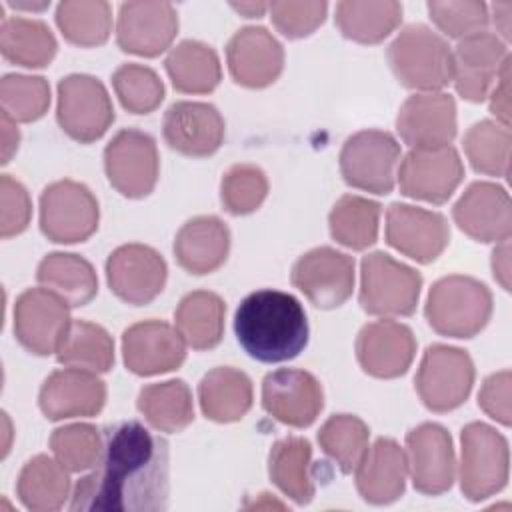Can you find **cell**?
Wrapping results in <instances>:
<instances>
[{
    "mask_svg": "<svg viewBox=\"0 0 512 512\" xmlns=\"http://www.w3.org/2000/svg\"><path fill=\"white\" fill-rule=\"evenodd\" d=\"M234 332L244 352L264 364L296 358L308 344V318L298 298L282 290L248 294L234 314Z\"/></svg>",
    "mask_w": 512,
    "mask_h": 512,
    "instance_id": "cell-2",
    "label": "cell"
},
{
    "mask_svg": "<svg viewBox=\"0 0 512 512\" xmlns=\"http://www.w3.org/2000/svg\"><path fill=\"white\" fill-rule=\"evenodd\" d=\"M16 492L20 502L32 512L58 510L70 496L68 470L58 460L38 454L20 470Z\"/></svg>",
    "mask_w": 512,
    "mask_h": 512,
    "instance_id": "cell-34",
    "label": "cell"
},
{
    "mask_svg": "<svg viewBox=\"0 0 512 512\" xmlns=\"http://www.w3.org/2000/svg\"><path fill=\"white\" fill-rule=\"evenodd\" d=\"M510 384H512L510 370H500L488 376L478 392V406L502 426H510L512 422Z\"/></svg>",
    "mask_w": 512,
    "mask_h": 512,
    "instance_id": "cell-51",
    "label": "cell"
},
{
    "mask_svg": "<svg viewBox=\"0 0 512 512\" xmlns=\"http://www.w3.org/2000/svg\"><path fill=\"white\" fill-rule=\"evenodd\" d=\"M56 358L68 368L88 372H108L114 366V340L98 324L86 320L70 322Z\"/></svg>",
    "mask_w": 512,
    "mask_h": 512,
    "instance_id": "cell-39",
    "label": "cell"
},
{
    "mask_svg": "<svg viewBox=\"0 0 512 512\" xmlns=\"http://www.w3.org/2000/svg\"><path fill=\"white\" fill-rule=\"evenodd\" d=\"M464 178L460 154L450 144L412 148L398 170L400 192L414 200L444 204Z\"/></svg>",
    "mask_w": 512,
    "mask_h": 512,
    "instance_id": "cell-12",
    "label": "cell"
},
{
    "mask_svg": "<svg viewBox=\"0 0 512 512\" xmlns=\"http://www.w3.org/2000/svg\"><path fill=\"white\" fill-rule=\"evenodd\" d=\"M104 170L112 188L126 198L148 196L158 182V148L150 134L124 128L104 148Z\"/></svg>",
    "mask_w": 512,
    "mask_h": 512,
    "instance_id": "cell-11",
    "label": "cell"
},
{
    "mask_svg": "<svg viewBox=\"0 0 512 512\" xmlns=\"http://www.w3.org/2000/svg\"><path fill=\"white\" fill-rule=\"evenodd\" d=\"M230 230L216 216L188 220L174 238V256L190 274H210L226 262Z\"/></svg>",
    "mask_w": 512,
    "mask_h": 512,
    "instance_id": "cell-29",
    "label": "cell"
},
{
    "mask_svg": "<svg viewBox=\"0 0 512 512\" xmlns=\"http://www.w3.org/2000/svg\"><path fill=\"white\" fill-rule=\"evenodd\" d=\"M224 300L210 290H194L186 294L176 312L174 322L182 340L194 350H210L220 344L224 334Z\"/></svg>",
    "mask_w": 512,
    "mask_h": 512,
    "instance_id": "cell-31",
    "label": "cell"
},
{
    "mask_svg": "<svg viewBox=\"0 0 512 512\" xmlns=\"http://www.w3.org/2000/svg\"><path fill=\"white\" fill-rule=\"evenodd\" d=\"M2 56L24 68H44L56 56L58 44L50 28L40 20L6 18L0 28Z\"/></svg>",
    "mask_w": 512,
    "mask_h": 512,
    "instance_id": "cell-38",
    "label": "cell"
},
{
    "mask_svg": "<svg viewBox=\"0 0 512 512\" xmlns=\"http://www.w3.org/2000/svg\"><path fill=\"white\" fill-rule=\"evenodd\" d=\"M178 32V14L170 2H124L118 10L116 42L136 56H158Z\"/></svg>",
    "mask_w": 512,
    "mask_h": 512,
    "instance_id": "cell-19",
    "label": "cell"
},
{
    "mask_svg": "<svg viewBox=\"0 0 512 512\" xmlns=\"http://www.w3.org/2000/svg\"><path fill=\"white\" fill-rule=\"evenodd\" d=\"M386 242L404 256L430 264L450 242V226L438 212L394 202L386 212Z\"/></svg>",
    "mask_w": 512,
    "mask_h": 512,
    "instance_id": "cell-18",
    "label": "cell"
},
{
    "mask_svg": "<svg viewBox=\"0 0 512 512\" xmlns=\"http://www.w3.org/2000/svg\"><path fill=\"white\" fill-rule=\"evenodd\" d=\"M272 24L286 38L310 36L326 18V2H272L268 4Z\"/></svg>",
    "mask_w": 512,
    "mask_h": 512,
    "instance_id": "cell-49",
    "label": "cell"
},
{
    "mask_svg": "<svg viewBox=\"0 0 512 512\" xmlns=\"http://www.w3.org/2000/svg\"><path fill=\"white\" fill-rule=\"evenodd\" d=\"M268 194V180L254 164H234L222 178L220 198L234 216H244L260 208Z\"/></svg>",
    "mask_w": 512,
    "mask_h": 512,
    "instance_id": "cell-47",
    "label": "cell"
},
{
    "mask_svg": "<svg viewBox=\"0 0 512 512\" xmlns=\"http://www.w3.org/2000/svg\"><path fill=\"white\" fill-rule=\"evenodd\" d=\"M336 26L344 38L360 44H378L390 36L402 20V6L394 0L336 4Z\"/></svg>",
    "mask_w": 512,
    "mask_h": 512,
    "instance_id": "cell-37",
    "label": "cell"
},
{
    "mask_svg": "<svg viewBox=\"0 0 512 512\" xmlns=\"http://www.w3.org/2000/svg\"><path fill=\"white\" fill-rule=\"evenodd\" d=\"M458 228L478 242H504L512 234L508 192L494 182H474L452 208Z\"/></svg>",
    "mask_w": 512,
    "mask_h": 512,
    "instance_id": "cell-21",
    "label": "cell"
},
{
    "mask_svg": "<svg viewBox=\"0 0 512 512\" xmlns=\"http://www.w3.org/2000/svg\"><path fill=\"white\" fill-rule=\"evenodd\" d=\"M38 282L68 302L70 308L88 304L98 292V276L92 264L70 252H52L42 258Z\"/></svg>",
    "mask_w": 512,
    "mask_h": 512,
    "instance_id": "cell-32",
    "label": "cell"
},
{
    "mask_svg": "<svg viewBox=\"0 0 512 512\" xmlns=\"http://www.w3.org/2000/svg\"><path fill=\"white\" fill-rule=\"evenodd\" d=\"M430 328L450 338H472L492 316V294L476 278L450 274L432 284L424 308Z\"/></svg>",
    "mask_w": 512,
    "mask_h": 512,
    "instance_id": "cell-3",
    "label": "cell"
},
{
    "mask_svg": "<svg viewBox=\"0 0 512 512\" xmlns=\"http://www.w3.org/2000/svg\"><path fill=\"white\" fill-rule=\"evenodd\" d=\"M492 272H494V278L502 284V288L510 290V248H508V240L500 242V246L492 252Z\"/></svg>",
    "mask_w": 512,
    "mask_h": 512,
    "instance_id": "cell-53",
    "label": "cell"
},
{
    "mask_svg": "<svg viewBox=\"0 0 512 512\" xmlns=\"http://www.w3.org/2000/svg\"><path fill=\"white\" fill-rule=\"evenodd\" d=\"M416 354L412 330L396 320L366 324L356 338V358L362 370L374 378L402 376Z\"/></svg>",
    "mask_w": 512,
    "mask_h": 512,
    "instance_id": "cell-23",
    "label": "cell"
},
{
    "mask_svg": "<svg viewBox=\"0 0 512 512\" xmlns=\"http://www.w3.org/2000/svg\"><path fill=\"white\" fill-rule=\"evenodd\" d=\"M102 442L98 428L92 424H68L56 428L50 436V448L68 472L94 468L102 452Z\"/></svg>",
    "mask_w": 512,
    "mask_h": 512,
    "instance_id": "cell-46",
    "label": "cell"
},
{
    "mask_svg": "<svg viewBox=\"0 0 512 512\" xmlns=\"http://www.w3.org/2000/svg\"><path fill=\"white\" fill-rule=\"evenodd\" d=\"M492 10H494L496 28L508 40L510 38V10H512V4L510 2H498V4L492 6Z\"/></svg>",
    "mask_w": 512,
    "mask_h": 512,
    "instance_id": "cell-55",
    "label": "cell"
},
{
    "mask_svg": "<svg viewBox=\"0 0 512 512\" xmlns=\"http://www.w3.org/2000/svg\"><path fill=\"white\" fill-rule=\"evenodd\" d=\"M0 236L12 238L26 230L32 214V202L26 188L12 176L0 178Z\"/></svg>",
    "mask_w": 512,
    "mask_h": 512,
    "instance_id": "cell-50",
    "label": "cell"
},
{
    "mask_svg": "<svg viewBox=\"0 0 512 512\" xmlns=\"http://www.w3.org/2000/svg\"><path fill=\"white\" fill-rule=\"evenodd\" d=\"M464 152L476 172L506 178L510 168L508 126L494 120H480L472 124L464 136Z\"/></svg>",
    "mask_w": 512,
    "mask_h": 512,
    "instance_id": "cell-42",
    "label": "cell"
},
{
    "mask_svg": "<svg viewBox=\"0 0 512 512\" xmlns=\"http://www.w3.org/2000/svg\"><path fill=\"white\" fill-rule=\"evenodd\" d=\"M406 476V452L396 440L378 438L356 466V488L366 502L382 506L404 494Z\"/></svg>",
    "mask_w": 512,
    "mask_h": 512,
    "instance_id": "cell-28",
    "label": "cell"
},
{
    "mask_svg": "<svg viewBox=\"0 0 512 512\" xmlns=\"http://www.w3.org/2000/svg\"><path fill=\"white\" fill-rule=\"evenodd\" d=\"M2 164H8L10 158L14 156V152L18 150L20 144V132L16 128V122L12 118H8L2 112Z\"/></svg>",
    "mask_w": 512,
    "mask_h": 512,
    "instance_id": "cell-54",
    "label": "cell"
},
{
    "mask_svg": "<svg viewBox=\"0 0 512 512\" xmlns=\"http://www.w3.org/2000/svg\"><path fill=\"white\" fill-rule=\"evenodd\" d=\"M388 62L398 82L410 90L436 92L452 82V50L424 24H410L394 38Z\"/></svg>",
    "mask_w": 512,
    "mask_h": 512,
    "instance_id": "cell-4",
    "label": "cell"
},
{
    "mask_svg": "<svg viewBox=\"0 0 512 512\" xmlns=\"http://www.w3.org/2000/svg\"><path fill=\"white\" fill-rule=\"evenodd\" d=\"M460 490L480 502L500 492L508 482L510 452L506 438L484 422H470L460 434Z\"/></svg>",
    "mask_w": 512,
    "mask_h": 512,
    "instance_id": "cell-5",
    "label": "cell"
},
{
    "mask_svg": "<svg viewBox=\"0 0 512 512\" xmlns=\"http://www.w3.org/2000/svg\"><path fill=\"white\" fill-rule=\"evenodd\" d=\"M432 22L450 38L464 40L478 32H484L488 26V6L476 0H432L426 4Z\"/></svg>",
    "mask_w": 512,
    "mask_h": 512,
    "instance_id": "cell-48",
    "label": "cell"
},
{
    "mask_svg": "<svg viewBox=\"0 0 512 512\" xmlns=\"http://www.w3.org/2000/svg\"><path fill=\"white\" fill-rule=\"evenodd\" d=\"M380 204L356 194L342 196L328 216L332 238L352 250H364L378 238Z\"/></svg>",
    "mask_w": 512,
    "mask_h": 512,
    "instance_id": "cell-40",
    "label": "cell"
},
{
    "mask_svg": "<svg viewBox=\"0 0 512 512\" xmlns=\"http://www.w3.org/2000/svg\"><path fill=\"white\" fill-rule=\"evenodd\" d=\"M122 356L132 374H164L186 360V342L168 322L144 320L124 330Z\"/></svg>",
    "mask_w": 512,
    "mask_h": 512,
    "instance_id": "cell-20",
    "label": "cell"
},
{
    "mask_svg": "<svg viewBox=\"0 0 512 512\" xmlns=\"http://www.w3.org/2000/svg\"><path fill=\"white\" fill-rule=\"evenodd\" d=\"M70 326V306L48 288H30L16 298L14 334L16 340L36 356L58 350Z\"/></svg>",
    "mask_w": 512,
    "mask_h": 512,
    "instance_id": "cell-14",
    "label": "cell"
},
{
    "mask_svg": "<svg viewBox=\"0 0 512 512\" xmlns=\"http://www.w3.org/2000/svg\"><path fill=\"white\" fill-rule=\"evenodd\" d=\"M56 118L74 140L90 144L114 122V108L104 84L90 74H70L58 82Z\"/></svg>",
    "mask_w": 512,
    "mask_h": 512,
    "instance_id": "cell-10",
    "label": "cell"
},
{
    "mask_svg": "<svg viewBox=\"0 0 512 512\" xmlns=\"http://www.w3.org/2000/svg\"><path fill=\"white\" fill-rule=\"evenodd\" d=\"M94 470L80 478L70 510L160 512L168 506V442L140 422L108 426Z\"/></svg>",
    "mask_w": 512,
    "mask_h": 512,
    "instance_id": "cell-1",
    "label": "cell"
},
{
    "mask_svg": "<svg viewBox=\"0 0 512 512\" xmlns=\"http://www.w3.org/2000/svg\"><path fill=\"white\" fill-rule=\"evenodd\" d=\"M422 276L386 252H372L360 264V306L372 316H410L416 310Z\"/></svg>",
    "mask_w": 512,
    "mask_h": 512,
    "instance_id": "cell-6",
    "label": "cell"
},
{
    "mask_svg": "<svg viewBox=\"0 0 512 512\" xmlns=\"http://www.w3.org/2000/svg\"><path fill=\"white\" fill-rule=\"evenodd\" d=\"M106 402L104 382L88 370L64 368L52 372L38 394L40 410L48 420L96 416Z\"/></svg>",
    "mask_w": 512,
    "mask_h": 512,
    "instance_id": "cell-26",
    "label": "cell"
},
{
    "mask_svg": "<svg viewBox=\"0 0 512 512\" xmlns=\"http://www.w3.org/2000/svg\"><path fill=\"white\" fill-rule=\"evenodd\" d=\"M198 400L206 418L222 424L236 422L252 406V382L242 370L218 366L200 380Z\"/></svg>",
    "mask_w": 512,
    "mask_h": 512,
    "instance_id": "cell-30",
    "label": "cell"
},
{
    "mask_svg": "<svg viewBox=\"0 0 512 512\" xmlns=\"http://www.w3.org/2000/svg\"><path fill=\"white\" fill-rule=\"evenodd\" d=\"M232 8L242 12L246 18H258V16L264 14L268 4H262V2H240V4H232Z\"/></svg>",
    "mask_w": 512,
    "mask_h": 512,
    "instance_id": "cell-56",
    "label": "cell"
},
{
    "mask_svg": "<svg viewBox=\"0 0 512 512\" xmlns=\"http://www.w3.org/2000/svg\"><path fill=\"white\" fill-rule=\"evenodd\" d=\"M100 208L94 194L80 182L58 180L42 190L40 230L58 244L88 240L98 230Z\"/></svg>",
    "mask_w": 512,
    "mask_h": 512,
    "instance_id": "cell-9",
    "label": "cell"
},
{
    "mask_svg": "<svg viewBox=\"0 0 512 512\" xmlns=\"http://www.w3.org/2000/svg\"><path fill=\"white\" fill-rule=\"evenodd\" d=\"M406 460L412 484L418 492L438 496L452 488L456 476L454 446L448 430L424 422L406 434Z\"/></svg>",
    "mask_w": 512,
    "mask_h": 512,
    "instance_id": "cell-16",
    "label": "cell"
},
{
    "mask_svg": "<svg viewBox=\"0 0 512 512\" xmlns=\"http://www.w3.org/2000/svg\"><path fill=\"white\" fill-rule=\"evenodd\" d=\"M400 138L412 148L444 146L456 136V102L444 92L410 96L396 118Z\"/></svg>",
    "mask_w": 512,
    "mask_h": 512,
    "instance_id": "cell-27",
    "label": "cell"
},
{
    "mask_svg": "<svg viewBox=\"0 0 512 512\" xmlns=\"http://www.w3.org/2000/svg\"><path fill=\"white\" fill-rule=\"evenodd\" d=\"M138 410L160 432H182L194 420L192 392L184 380L148 384L138 394Z\"/></svg>",
    "mask_w": 512,
    "mask_h": 512,
    "instance_id": "cell-36",
    "label": "cell"
},
{
    "mask_svg": "<svg viewBox=\"0 0 512 512\" xmlns=\"http://www.w3.org/2000/svg\"><path fill=\"white\" fill-rule=\"evenodd\" d=\"M166 144L184 156H210L224 142V118L206 102H176L162 122Z\"/></svg>",
    "mask_w": 512,
    "mask_h": 512,
    "instance_id": "cell-25",
    "label": "cell"
},
{
    "mask_svg": "<svg viewBox=\"0 0 512 512\" xmlns=\"http://www.w3.org/2000/svg\"><path fill=\"white\" fill-rule=\"evenodd\" d=\"M400 144L390 132L360 130L352 134L340 152V172L352 188L390 194L396 184Z\"/></svg>",
    "mask_w": 512,
    "mask_h": 512,
    "instance_id": "cell-8",
    "label": "cell"
},
{
    "mask_svg": "<svg viewBox=\"0 0 512 512\" xmlns=\"http://www.w3.org/2000/svg\"><path fill=\"white\" fill-rule=\"evenodd\" d=\"M262 406L278 422L306 428L322 412L324 392L310 372L280 368L266 374L262 382Z\"/></svg>",
    "mask_w": 512,
    "mask_h": 512,
    "instance_id": "cell-17",
    "label": "cell"
},
{
    "mask_svg": "<svg viewBox=\"0 0 512 512\" xmlns=\"http://www.w3.org/2000/svg\"><path fill=\"white\" fill-rule=\"evenodd\" d=\"M490 112L500 120V124L508 126L510 122V56L504 60L496 84L490 90Z\"/></svg>",
    "mask_w": 512,
    "mask_h": 512,
    "instance_id": "cell-52",
    "label": "cell"
},
{
    "mask_svg": "<svg viewBox=\"0 0 512 512\" xmlns=\"http://www.w3.org/2000/svg\"><path fill=\"white\" fill-rule=\"evenodd\" d=\"M416 392L432 412H450L466 402L474 384V364L466 350L446 344L426 348L418 372Z\"/></svg>",
    "mask_w": 512,
    "mask_h": 512,
    "instance_id": "cell-7",
    "label": "cell"
},
{
    "mask_svg": "<svg viewBox=\"0 0 512 512\" xmlns=\"http://www.w3.org/2000/svg\"><path fill=\"white\" fill-rule=\"evenodd\" d=\"M508 58L506 44L490 32H478L458 42L452 52V80L456 92L468 102H482Z\"/></svg>",
    "mask_w": 512,
    "mask_h": 512,
    "instance_id": "cell-22",
    "label": "cell"
},
{
    "mask_svg": "<svg viewBox=\"0 0 512 512\" xmlns=\"http://www.w3.org/2000/svg\"><path fill=\"white\" fill-rule=\"evenodd\" d=\"M56 24L62 36L76 46L90 48L108 40L112 30V8L100 0H68L56 8Z\"/></svg>",
    "mask_w": 512,
    "mask_h": 512,
    "instance_id": "cell-41",
    "label": "cell"
},
{
    "mask_svg": "<svg viewBox=\"0 0 512 512\" xmlns=\"http://www.w3.org/2000/svg\"><path fill=\"white\" fill-rule=\"evenodd\" d=\"M368 438V426L354 414H334L318 430L320 448L344 474L356 470L358 462L368 450Z\"/></svg>",
    "mask_w": 512,
    "mask_h": 512,
    "instance_id": "cell-43",
    "label": "cell"
},
{
    "mask_svg": "<svg viewBox=\"0 0 512 512\" xmlns=\"http://www.w3.org/2000/svg\"><path fill=\"white\" fill-rule=\"evenodd\" d=\"M112 86L120 104L132 114H150L164 100L160 76L142 64H122L112 74Z\"/></svg>",
    "mask_w": 512,
    "mask_h": 512,
    "instance_id": "cell-45",
    "label": "cell"
},
{
    "mask_svg": "<svg viewBox=\"0 0 512 512\" xmlns=\"http://www.w3.org/2000/svg\"><path fill=\"white\" fill-rule=\"evenodd\" d=\"M166 72L172 86L184 94H208L222 78L220 58L204 42L184 40L166 56Z\"/></svg>",
    "mask_w": 512,
    "mask_h": 512,
    "instance_id": "cell-33",
    "label": "cell"
},
{
    "mask_svg": "<svg viewBox=\"0 0 512 512\" xmlns=\"http://www.w3.org/2000/svg\"><path fill=\"white\" fill-rule=\"evenodd\" d=\"M310 458L312 446L300 436H288L274 442L268 456V472L272 482L296 504H308L314 498Z\"/></svg>",
    "mask_w": 512,
    "mask_h": 512,
    "instance_id": "cell-35",
    "label": "cell"
},
{
    "mask_svg": "<svg viewBox=\"0 0 512 512\" xmlns=\"http://www.w3.org/2000/svg\"><path fill=\"white\" fill-rule=\"evenodd\" d=\"M226 60L236 84L264 88L282 74L284 48L266 28L246 26L230 38Z\"/></svg>",
    "mask_w": 512,
    "mask_h": 512,
    "instance_id": "cell-24",
    "label": "cell"
},
{
    "mask_svg": "<svg viewBox=\"0 0 512 512\" xmlns=\"http://www.w3.org/2000/svg\"><path fill=\"white\" fill-rule=\"evenodd\" d=\"M166 260L146 244H124L106 260L110 290L126 304L144 306L152 302L166 284Z\"/></svg>",
    "mask_w": 512,
    "mask_h": 512,
    "instance_id": "cell-15",
    "label": "cell"
},
{
    "mask_svg": "<svg viewBox=\"0 0 512 512\" xmlns=\"http://www.w3.org/2000/svg\"><path fill=\"white\" fill-rule=\"evenodd\" d=\"M0 104L14 122H34L50 106V86L42 76L6 74L0 82Z\"/></svg>",
    "mask_w": 512,
    "mask_h": 512,
    "instance_id": "cell-44",
    "label": "cell"
},
{
    "mask_svg": "<svg viewBox=\"0 0 512 512\" xmlns=\"http://www.w3.org/2000/svg\"><path fill=\"white\" fill-rule=\"evenodd\" d=\"M290 280L316 308H338L352 296L354 260L330 246H320L296 260Z\"/></svg>",
    "mask_w": 512,
    "mask_h": 512,
    "instance_id": "cell-13",
    "label": "cell"
}]
</instances>
